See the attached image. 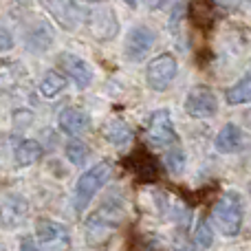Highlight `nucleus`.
Segmentation results:
<instances>
[{"mask_svg": "<svg viewBox=\"0 0 251 251\" xmlns=\"http://www.w3.org/2000/svg\"><path fill=\"white\" fill-rule=\"evenodd\" d=\"M91 29L97 40H113L117 33V20H115L110 7H97L91 18Z\"/></svg>", "mask_w": 251, "mask_h": 251, "instance_id": "nucleus-13", "label": "nucleus"}, {"mask_svg": "<svg viewBox=\"0 0 251 251\" xmlns=\"http://www.w3.org/2000/svg\"><path fill=\"white\" fill-rule=\"evenodd\" d=\"M25 214H26L25 199H20V196H16V194L4 196V201H2V225L4 227L18 225V223L25 218Z\"/></svg>", "mask_w": 251, "mask_h": 251, "instance_id": "nucleus-16", "label": "nucleus"}, {"mask_svg": "<svg viewBox=\"0 0 251 251\" xmlns=\"http://www.w3.org/2000/svg\"><path fill=\"white\" fill-rule=\"evenodd\" d=\"M148 141L152 146L161 148V150H170V148L178 146V134L174 130L170 110L161 108L156 113H152L150 122H148Z\"/></svg>", "mask_w": 251, "mask_h": 251, "instance_id": "nucleus-4", "label": "nucleus"}, {"mask_svg": "<svg viewBox=\"0 0 251 251\" xmlns=\"http://www.w3.org/2000/svg\"><path fill=\"white\" fill-rule=\"evenodd\" d=\"M64 88H66V79L60 73H55V71L47 73L42 77V82H40V93H42V97H49V100L57 97Z\"/></svg>", "mask_w": 251, "mask_h": 251, "instance_id": "nucleus-19", "label": "nucleus"}, {"mask_svg": "<svg viewBox=\"0 0 251 251\" xmlns=\"http://www.w3.org/2000/svg\"><path fill=\"white\" fill-rule=\"evenodd\" d=\"M35 236L42 245H49V251H69L71 249V236L69 229L60 223H53V221H38L35 225Z\"/></svg>", "mask_w": 251, "mask_h": 251, "instance_id": "nucleus-8", "label": "nucleus"}, {"mask_svg": "<svg viewBox=\"0 0 251 251\" xmlns=\"http://www.w3.org/2000/svg\"><path fill=\"white\" fill-rule=\"evenodd\" d=\"M124 214H126V201L122 192L117 187H113L108 192V196L97 205V209H93L86 216V223H84L86 243L93 249H104L113 240V236L117 234V229L122 227Z\"/></svg>", "mask_w": 251, "mask_h": 251, "instance_id": "nucleus-1", "label": "nucleus"}, {"mask_svg": "<svg viewBox=\"0 0 251 251\" xmlns=\"http://www.w3.org/2000/svg\"><path fill=\"white\" fill-rule=\"evenodd\" d=\"M88 156V146L82 141V139H71L66 143V159L73 165H82Z\"/></svg>", "mask_w": 251, "mask_h": 251, "instance_id": "nucleus-21", "label": "nucleus"}, {"mask_svg": "<svg viewBox=\"0 0 251 251\" xmlns=\"http://www.w3.org/2000/svg\"><path fill=\"white\" fill-rule=\"evenodd\" d=\"M163 161L172 174H181L183 168H185V154H183L181 146H174V148H170V150H165Z\"/></svg>", "mask_w": 251, "mask_h": 251, "instance_id": "nucleus-23", "label": "nucleus"}, {"mask_svg": "<svg viewBox=\"0 0 251 251\" xmlns=\"http://www.w3.org/2000/svg\"><path fill=\"white\" fill-rule=\"evenodd\" d=\"M110 174H113V163H110V161H101V163L93 165L91 170H86V172L77 178L75 196H73V205L77 212H84V209L88 207L93 196L108 183Z\"/></svg>", "mask_w": 251, "mask_h": 251, "instance_id": "nucleus-3", "label": "nucleus"}, {"mask_svg": "<svg viewBox=\"0 0 251 251\" xmlns=\"http://www.w3.org/2000/svg\"><path fill=\"white\" fill-rule=\"evenodd\" d=\"M185 113L194 119H207L218 113V97L212 88L194 86L185 97Z\"/></svg>", "mask_w": 251, "mask_h": 251, "instance_id": "nucleus-7", "label": "nucleus"}, {"mask_svg": "<svg viewBox=\"0 0 251 251\" xmlns=\"http://www.w3.org/2000/svg\"><path fill=\"white\" fill-rule=\"evenodd\" d=\"M42 154H44V150L40 146V141H35V139H22L13 148V163H16V168H26V165L42 159Z\"/></svg>", "mask_w": 251, "mask_h": 251, "instance_id": "nucleus-14", "label": "nucleus"}, {"mask_svg": "<svg viewBox=\"0 0 251 251\" xmlns=\"http://www.w3.org/2000/svg\"><path fill=\"white\" fill-rule=\"evenodd\" d=\"M47 9L55 16L57 22H62V25L66 26V29H75L77 26V22L84 18V11L82 7H77V4L73 2H49Z\"/></svg>", "mask_w": 251, "mask_h": 251, "instance_id": "nucleus-15", "label": "nucleus"}, {"mask_svg": "<svg viewBox=\"0 0 251 251\" xmlns=\"http://www.w3.org/2000/svg\"><path fill=\"white\" fill-rule=\"evenodd\" d=\"M0 35H2V44H0V49H2V51H9V49H11V35H9V31L4 29H0Z\"/></svg>", "mask_w": 251, "mask_h": 251, "instance_id": "nucleus-26", "label": "nucleus"}, {"mask_svg": "<svg viewBox=\"0 0 251 251\" xmlns=\"http://www.w3.org/2000/svg\"><path fill=\"white\" fill-rule=\"evenodd\" d=\"M104 137L108 139L113 146L124 148V146H128V143L132 141V130H130V126L126 124L124 119H113V122L106 124Z\"/></svg>", "mask_w": 251, "mask_h": 251, "instance_id": "nucleus-17", "label": "nucleus"}, {"mask_svg": "<svg viewBox=\"0 0 251 251\" xmlns=\"http://www.w3.org/2000/svg\"><path fill=\"white\" fill-rule=\"evenodd\" d=\"M20 251H40L38 245H35V240L31 238V236H25L20 243Z\"/></svg>", "mask_w": 251, "mask_h": 251, "instance_id": "nucleus-25", "label": "nucleus"}, {"mask_svg": "<svg viewBox=\"0 0 251 251\" xmlns=\"http://www.w3.org/2000/svg\"><path fill=\"white\" fill-rule=\"evenodd\" d=\"M194 243L199 245V247H203V249L212 247L214 231H212V225L207 223V218H199V223H196V227H194Z\"/></svg>", "mask_w": 251, "mask_h": 251, "instance_id": "nucleus-22", "label": "nucleus"}, {"mask_svg": "<svg viewBox=\"0 0 251 251\" xmlns=\"http://www.w3.org/2000/svg\"><path fill=\"white\" fill-rule=\"evenodd\" d=\"M57 124H60L62 132H66L69 137H77L91 126V117H88L86 110L77 108V106H69V108H64L60 113Z\"/></svg>", "mask_w": 251, "mask_h": 251, "instance_id": "nucleus-12", "label": "nucleus"}, {"mask_svg": "<svg viewBox=\"0 0 251 251\" xmlns=\"http://www.w3.org/2000/svg\"><path fill=\"white\" fill-rule=\"evenodd\" d=\"M126 165L137 174L139 181H156L159 178V161L154 154L146 150V148H137L130 156H126Z\"/></svg>", "mask_w": 251, "mask_h": 251, "instance_id": "nucleus-9", "label": "nucleus"}, {"mask_svg": "<svg viewBox=\"0 0 251 251\" xmlns=\"http://www.w3.org/2000/svg\"><path fill=\"white\" fill-rule=\"evenodd\" d=\"M212 221L225 236H238L245 221V205L238 192H225L212 207Z\"/></svg>", "mask_w": 251, "mask_h": 251, "instance_id": "nucleus-2", "label": "nucleus"}, {"mask_svg": "<svg viewBox=\"0 0 251 251\" xmlns=\"http://www.w3.org/2000/svg\"><path fill=\"white\" fill-rule=\"evenodd\" d=\"M57 66L73 79L77 88H88V84L93 82V69L88 66V62H84L75 53H60Z\"/></svg>", "mask_w": 251, "mask_h": 251, "instance_id": "nucleus-10", "label": "nucleus"}, {"mask_svg": "<svg viewBox=\"0 0 251 251\" xmlns=\"http://www.w3.org/2000/svg\"><path fill=\"white\" fill-rule=\"evenodd\" d=\"M227 104L240 106V104H251V73L240 77L231 88H227Z\"/></svg>", "mask_w": 251, "mask_h": 251, "instance_id": "nucleus-18", "label": "nucleus"}, {"mask_svg": "<svg viewBox=\"0 0 251 251\" xmlns=\"http://www.w3.org/2000/svg\"><path fill=\"white\" fill-rule=\"evenodd\" d=\"M53 42V33L51 29H49L47 25H38L35 26V31H31L29 35H26V47L33 49V51H47L49 44Z\"/></svg>", "mask_w": 251, "mask_h": 251, "instance_id": "nucleus-20", "label": "nucleus"}, {"mask_svg": "<svg viewBox=\"0 0 251 251\" xmlns=\"http://www.w3.org/2000/svg\"><path fill=\"white\" fill-rule=\"evenodd\" d=\"M192 16H194V22L199 26H209L214 22V11H212V4L207 2H196L192 7Z\"/></svg>", "mask_w": 251, "mask_h": 251, "instance_id": "nucleus-24", "label": "nucleus"}, {"mask_svg": "<svg viewBox=\"0 0 251 251\" xmlns=\"http://www.w3.org/2000/svg\"><path fill=\"white\" fill-rule=\"evenodd\" d=\"M139 251H141V249H139ZM143 251H150V249H143Z\"/></svg>", "mask_w": 251, "mask_h": 251, "instance_id": "nucleus-27", "label": "nucleus"}, {"mask_svg": "<svg viewBox=\"0 0 251 251\" xmlns=\"http://www.w3.org/2000/svg\"><path fill=\"white\" fill-rule=\"evenodd\" d=\"M156 33L146 25H134L132 29L126 33L124 40V55L130 62H141L143 57L150 53V49L154 47Z\"/></svg>", "mask_w": 251, "mask_h": 251, "instance_id": "nucleus-6", "label": "nucleus"}, {"mask_svg": "<svg viewBox=\"0 0 251 251\" xmlns=\"http://www.w3.org/2000/svg\"><path fill=\"white\" fill-rule=\"evenodd\" d=\"M176 73H178L176 57L170 55V53H163V55L150 60V64H148V69H146L148 86H150L152 91H165V88L174 82Z\"/></svg>", "mask_w": 251, "mask_h": 251, "instance_id": "nucleus-5", "label": "nucleus"}, {"mask_svg": "<svg viewBox=\"0 0 251 251\" xmlns=\"http://www.w3.org/2000/svg\"><path fill=\"white\" fill-rule=\"evenodd\" d=\"M245 146H247V137H245L243 128L238 124H225L214 139V148L223 154H236Z\"/></svg>", "mask_w": 251, "mask_h": 251, "instance_id": "nucleus-11", "label": "nucleus"}]
</instances>
